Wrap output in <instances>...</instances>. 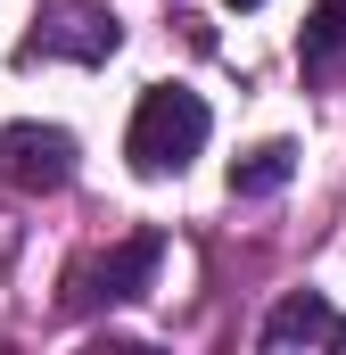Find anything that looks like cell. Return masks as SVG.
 Segmentation results:
<instances>
[{"label": "cell", "instance_id": "cell-7", "mask_svg": "<svg viewBox=\"0 0 346 355\" xmlns=\"http://www.w3.org/2000/svg\"><path fill=\"white\" fill-rule=\"evenodd\" d=\"M289 174H297V149H289V141H264V149H248V157L231 166V198H272Z\"/></svg>", "mask_w": 346, "mask_h": 355}, {"label": "cell", "instance_id": "cell-6", "mask_svg": "<svg viewBox=\"0 0 346 355\" xmlns=\"http://www.w3.org/2000/svg\"><path fill=\"white\" fill-rule=\"evenodd\" d=\"M297 67H305V75L346 67V0H313V17H305V33H297Z\"/></svg>", "mask_w": 346, "mask_h": 355}, {"label": "cell", "instance_id": "cell-1", "mask_svg": "<svg viewBox=\"0 0 346 355\" xmlns=\"http://www.w3.org/2000/svg\"><path fill=\"white\" fill-rule=\"evenodd\" d=\"M206 99L198 91H181V83H149L140 91V107H132V132H124V157H132V174H149V182H165L181 174L198 149H206Z\"/></svg>", "mask_w": 346, "mask_h": 355}, {"label": "cell", "instance_id": "cell-3", "mask_svg": "<svg viewBox=\"0 0 346 355\" xmlns=\"http://www.w3.org/2000/svg\"><path fill=\"white\" fill-rule=\"evenodd\" d=\"M157 257H165V240H157V232H132L124 248H107V257L75 265L66 306H124V297H140V289L157 281Z\"/></svg>", "mask_w": 346, "mask_h": 355}, {"label": "cell", "instance_id": "cell-4", "mask_svg": "<svg viewBox=\"0 0 346 355\" xmlns=\"http://www.w3.org/2000/svg\"><path fill=\"white\" fill-rule=\"evenodd\" d=\"M0 182H17V190H66L75 182V132L66 124H8L0 132Z\"/></svg>", "mask_w": 346, "mask_h": 355}, {"label": "cell", "instance_id": "cell-8", "mask_svg": "<svg viewBox=\"0 0 346 355\" xmlns=\"http://www.w3.org/2000/svg\"><path fill=\"white\" fill-rule=\"evenodd\" d=\"M231 8H264V0H231Z\"/></svg>", "mask_w": 346, "mask_h": 355}, {"label": "cell", "instance_id": "cell-5", "mask_svg": "<svg viewBox=\"0 0 346 355\" xmlns=\"http://www.w3.org/2000/svg\"><path fill=\"white\" fill-rule=\"evenodd\" d=\"M264 347H272V355H289V347H330V355H346V314H330L313 289H289V297L264 314Z\"/></svg>", "mask_w": 346, "mask_h": 355}, {"label": "cell", "instance_id": "cell-2", "mask_svg": "<svg viewBox=\"0 0 346 355\" xmlns=\"http://www.w3.org/2000/svg\"><path fill=\"white\" fill-rule=\"evenodd\" d=\"M124 50V25L99 8V0H33V33H25V67H42V58H75V67H99V58H116Z\"/></svg>", "mask_w": 346, "mask_h": 355}]
</instances>
